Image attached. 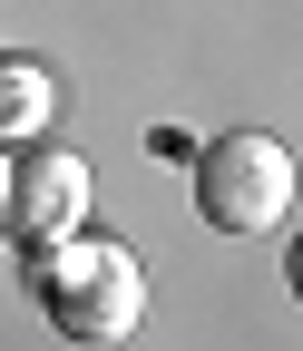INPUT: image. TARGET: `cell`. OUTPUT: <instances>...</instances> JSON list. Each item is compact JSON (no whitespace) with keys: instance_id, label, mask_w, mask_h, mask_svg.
Listing matches in <instances>:
<instances>
[{"instance_id":"obj_1","label":"cell","mask_w":303,"mask_h":351,"mask_svg":"<svg viewBox=\"0 0 303 351\" xmlns=\"http://www.w3.org/2000/svg\"><path fill=\"white\" fill-rule=\"evenodd\" d=\"M30 293H39V313L69 341H127L147 322V263L117 234H98V225H78L69 244L30 254Z\"/></svg>"},{"instance_id":"obj_2","label":"cell","mask_w":303,"mask_h":351,"mask_svg":"<svg viewBox=\"0 0 303 351\" xmlns=\"http://www.w3.org/2000/svg\"><path fill=\"white\" fill-rule=\"evenodd\" d=\"M196 215L215 234H274L293 215V147L274 127H235V137L196 147Z\"/></svg>"},{"instance_id":"obj_3","label":"cell","mask_w":303,"mask_h":351,"mask_svg":"<svg viewBox=\"0 0 303 351\" xmlns=\"http://www.w3.org/2000/svg\"><path fill=\"white\" fill-rule=\"evenodd\" d=\"M89 166H78L69 147H30L20 166H10V215H0V234L10 244H30V254H49V244H69L78 225H89Z\"/></svg>"},{"instance_id":"obj_4","label":"cell","mask_w":303,"mask_h":351,"mask_svg":"<svg viewBox=\"0 0 303 351\" xmlns=\"http://www.w3.org/2000/svg\"><path fill=\"white\" fill-rule=\"evenodd\" d=\"M59 117V78L30 59H0V137H49Z\"/></svg>"},{"instance_id":"obj_5","label":"cell","mask_w":303,"mask_h":351,"mask_svg":"<svg viewBox=\"0 0 303 351\" xmlns=\"http://www.w3.org/2000/svg\"><path fill=\"white\" fill-rule=\"evenodd\" d=\"M0 215H10V147H0Z\"/></svg>"}]
</instances>
